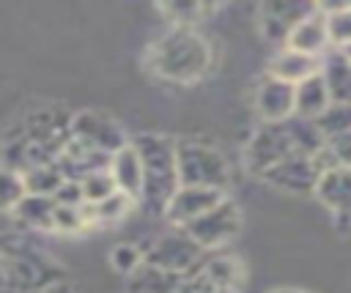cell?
<instances>
[{
	"instance_id": "obj_29",
	"label": "cell",
	"mask_w": 351,
	"mask_h": 293,
	"mask_svg": "<svg viewBox=\"0 0 351 293\" xmlns=\"http://www.w3.org/2000/svg\"><path fill=\"white\" fill-rule=\"evenodd\" d=\"M25 197H27L25 178L19 173H14V170H3V211L11 214Z\"/></svg>"
},
{
	"instance_id": "obj_6",
	"label": "cell",
	"mask_w": 351,
	"mask_h": 293,
	"mask_svg": "<svg viewBox=\"0 0 351 293\" xmlns=\"http://www.w3.org/2000/svg\"><path fill=\"white\" fill-rule=\"evenodd\" d=\"M203 260H206V249L184 227H176V230L159 235L154 241V246L145 252V263L173 271L178 277L195 274L203 266Z\"/></svg>"
},
{
	"instance_id": "obj_19",
	"label": "cell",
	"mask_w": 351,
	"mask_h": 293,
	"mask_svg": "<svg viewBox=\"0 0 351 293\" xmlns=\"http://www.w3.org/2000/svg\"><path fill=\"white\" fill-rule=\"evenodd\" d=\"M110 173L115 178V183H118V192H123L129 197H140L143 194V162H140V153H137L134 142H129L126 148H121L112 156Z\"/></svg>"
},
{
	"instance_id": "obj_5",
	"label": "cell",
	"mask_w": 351,
	"mask_h": 293,
	"mask_svg": "<svg viewBox=\"0 0 351 293\" xmlns=\"http://www.w3.org/2000/svg\"><path fill=\"white\" fill-rule=\"evenodd\" d=\"M178 175L181 186H203L225 192L230 173L225 156L203 142H178Z\"/></svg>"
},
{
	"instance_id": "obj_20",
	"label": "cell",
	"mask_w": 351,
	"mask_h": 293,
	"mask_svg": "<svg viewBox=\"0 0 351 293\" xmlns=\"http://www.w3.org/2000/svg\"><path fill=\"white\" fill-rule=\"evenodd\" d=\"M184 277L165 271L159 266L143 263L132 277H129V288L126 293H178Z\"/></svg>"
},
{
	"instance_id": "obj_13",
	"label": "cell",
	"mask_w": 351,
	"mask_h": 293,
	"mask_svg": "<svg viewBox=\"0 0 351 293\" xmlns=\"http://www.w3.org/2000/svg\"><path fill=\"white\" fill-rule=\"evenodd\" d=\"M255 110L263 118V123H282L291 115H296V85L282 82L277 77L261 79L255 90Z\"/></svg>"
},
{
	"instance_id": "obj_18",
	"label": "cell",
	"mask_w": 351,
	"mask_h": 293,
	"mask_svg": "<svg viewBox=\"0 0 351 293\" xmlns=\"http://www.w3.org/2000/svg\"><path fill=\"white\" fill-rule=\"evenodd\" d=\"M321 77L329 88L332 101L351 104V58L340 47H332L321 58Z\"/></svg>"
},
{
	"instance_id": "obj_2",
	"label": "cell",
	"mask_w": 351,
	"mask_h": 293,
	"mask_svg": "<svg viewBox=\"0 0 351 293\" xmlns=\"http://www.w3.org/2000/svg\"><path fill=\"white\" fill-rule=\"evenodd\" d=\"M211 52L203 36L189 27L167 30L151 49V68L173 82H192L206 74Z\"/></svg>"
},
{
	"instance_id": "obj_28",
	"label": "cell",
	"mask_w": 351,
	"mask_h": 293,
	"mask_svg": "<svg viewBox=\"0 0 351 293\" xmlns=\"http://www.w3.org/2000/svg\"><path fill=\"white\" fill-rule=\"evenodd\" d=\"M329 14V33H332V44L335 47H348L351 44V5H335V8H324Z\"/></svg>"
},
{
	"instance_id": "obj_16",
	"label": "cell",
	"mask_w": 351,
	"mask_h": 293,
	"mask_svg": "<svg viewBox=\"0 0 351 293\" xmlns=\"http://www.w3.org/2000/svg\"><path fill=\"white\" fill-rule=\"evenodd\" d=\"M55 164L60 167L66 181H85L88 175H93L99 170H110L112 156H107L101 151H93V148H88V145H82L71 137V142L63 148V153L55 159Z\"/></svg>"
},
{
	"instance_id": "obj_26",
	"label": "cell",
	"mask_w": 351,
	"mask_h": 293,
	"mask_svg": "<svg viewBox=\"0 0 351 293\" xmlns=\"http://www.w3.org/2000/svg\"><path fill=\"white\" fill-rule=\"evenodd\" d=\"M82 183V192H85V205H96V203H104L107 197H112L118 192V183L112 178L110 170H99L93 175H88Z\"/></svg>"
},
{
	"instance_id": "obj_25",
	"label": "cell",
	"mask_w": 351,
	"mask_h": 293,
	"mask_svg": "<svg viewBox=\"0 0 351 293\" xmlns=\"http://www.w3.org/2000/svg\"><path fill=\"white\" fill-rule=\"evenodd\" d=\"M22 178H25L27 194H47V197H55V192L66 183V175L60 173V167L55 162L52 164H41V167L25 173Z\"/></svg>"
},
{
	"instance_id": "obj_9",
	"label": "cell",
	"mask_w": 351,
	"mask_h": 293,
	"mask_svg": "<svg viewBox=\"0 0 351 293\" xmlns=\"http://www.w3.org/2000/svg\"><path fill=\"white\" fill-rule=\"evenodd\" d=\"M71 134H74L77 142H82V145H88L93 151H101L107 156H115L121 148L129 145L115 120H110L101 112H90V110H82V112L74 115Z\"/></svg>"
},
{
	"instance_id": "obj_36",
	"label": "cell",
	"mask_w": 351,
	"mask_h": 293,
	"mask_svg": "<svg viewBox=\"0 0 351 293\" xmlns=\"http://www.w3.org/2000/svg\"><path fill=\"white\" fill-rule=\"evenodd\" d=\"M41 293H74V290H71V285H69L66 279H60V282L49 285V288H47V290H41Z\"/></svg>"
},
{
	"instance_id": "obj_27",
	"label": "cell",
	"mask_w": 351,
	"mask_h": 293,
	"mask_svg": "<svg viewBox=\"0 0 351 293\" xmlns=\"http://www.w3.org/2000/svg\"><path fill=\"white\" fill-rule=\"evenodd\" d=\"M318 126L324 131V137H337V134H348L351 131V104L343 101H332L329 110L318 118Z\"/></svg>"
},
{
	"instance_id": "obj_11",
	"label": "cell",
	"mask_w": 351,
	"mask_h": 293,
	"mask_svg": "<svg viewBox=\"0 0 351 293\" xmlns=\"http://www.w3.org/2000/svg\"><path fill=\"white\" fill-rule=\"evenodd\" d=\"M318 5L307 3V0H271L261 5V27L263 36L271 41H285L291 38V33L296 30V25L302 19H307Z\"/></svg>"
},
{
	"instance_id": "obj_7",
	"label": "cell",
	"mask_w": 351,
	"mask_h": 293,
	"mask_svg": "<svg viewBox=\"0 0 351 293\" xmlns=\"http://www.w3.org/2000/svg\"><path fill=\"white\" fill-rule=\"evenodd\" d=\"M293 153L296 151H293V140L288 134L285 120L282 123H261L247 145V167L255 175H263L266 170H271L274 164L285 162Z\"/></svg>"
},
{
	"instance_id": "obj_31",
	"label": "cell",
	"mask_w": 351,
	"mask_h": 293,
	"mask_svg": "<svg viewBox=\"0 0 351 293\" xmlns=\"http://www.w3.org/2000/svg\"><path fill=\"white\" fill-rule=\"evenodd\" d=\"M110 257H112V266H115L121 274H126V277H132V274L145 263V255H140V249L132 246V244H121V246H115Z\"/></svg>"
},
{
	"instance_id": "obj_33",
	"label": "cell",
	"mask_w": 351,
	"mask_h": 293,
	"mask_svg": "<svg viewBox=\"0 0 351 293\" xmlns=\"http://www.w3.org/2000/svg\"><path fill=\"white\" fill-rule=\"evenodd\" d=\"M55 200H58V205H74V208H82V205H85L82 183H80V181H66V183L55 192Z\"/></svg>"
},
{
	"instance_id": "obj_12",
	"label": "cell",
	"mask_w": 351,
	"mask_h": 293,
	"mask_svg": "<svg viewBox=\"0 0 351 293\" xmlns=\"http://www.w3.org/2000/svg\"><path fill=\"white\" fill-rule=\"evenodd\" d=\"M318 200L332 208L340 233H351V167H335L321 175Z\"/></svg>"
},
{
	"instance_id": "obj_15",
	"label": "cell",
	"mask_w": 351,
	"mask_h": 293,
	"mask_svg": "<svg viewBox=\"0 0 351 293\" xmlns=\"http://www.w3.org/2000/svg\"><path fill=\"white\" fill-rule=\"evenodd\" d=\"M296 52H304L310 58H324L335 44H332V33H329V14L318 5L307 19H302L296 25V30L291 33L288 44Z\"/></svg>"
},
{
	"instance_id": "obj_21",
	"label": "cell",
	"mask_w": 351,
	"mask_h": 293,
	"mask_svg": "<svg viewBox=\"0 0 351 293\" xmlns=\"http://www.w3.org/2000/svg\"><path fill=\"white\" fill-rule=\"evenodd\" d=\"M55 211L58 200L47 194H27L11 214L19 219L22 227H36V230H55Z\"/></svg>"
},
{
	"instance_id": "obj_8",
	"label": "cell",
	"mask_w": 351,
	"mask_h": 293,
	"mask_svg": "<svg viewBox=\"0 0 351 293\" xmlns=\"http://www.w3.org/2000/svg\"><path fill=\"white\" fill-rule=\"evenodd\" d=\"M241 227V211L233 200H222L217 208L206 211L203 216H197L195 222L184 225V230L203 246V249H217L225 241H230Z\"/></svg>"
},
{
	"instance_id": "obj_3",
	"label": "cell",
	"mask_w": 351,
	"mask_h": 293,
	"mask_svg": "<svg viewBox=\"0 0 351 293\" xmlns=\"http://www.w3.org/2000/svg\"><path fill=\"white\" fill-rule=\"evenodd\" d=\"M63 279V268L30 246H8L3 252V290L5 293H41Z\"/></svg>"
},
{
	"instance_id": "obj_24",
	"label": "cell",
	"mask_w": 351,
	"mask_h": 293,
	"mask_svg": "<svg viewBox=\"0 0 351 293\" xmlns=\"http://www.w3.org/2000/svg\"><path fill=\"white\" fill-rule=\"evenodd\" d=\"M285 126H288V134L293 140V151L296 153H302V156H318L326 148V137H324L318 120L302 118V115H291L285 120Z\"/></svg>"
},
{
	"instance_id": "obj_32",
	"label": "cell",
	"mask_w": 351,
	"mask_h": 293,
	"mask_svg": "<svg viewBox=\"0 0 351 293\" xmlns=\"http://www.w3.org/2000/svg\"><path fill=\"white\" fill-rule=\"evenodd\" d=\"M85 205L82 208H74V205H58L55 211V230H63V233H71V230H80L85 225Z\"/></svg>"
},
{
	"instance_id": "obj_23",
	"label": "cell",
	"mask_w": 351,
	"mask_h": 293,
	"mask_svg": "<svg viewBox=\"0 0 351 293\" xmlns=\"http://www.w3.org/2000/svg\"><path fill=\"white\" fill-rule=\"evenodd\" d=\"M197 271L206 279H211L214 285H219L222 290H228V293H236L241 288V282H244V268L230 255H206V260H203V266Z\"/></svg>"
},
{
	"instance_id": "obj_14",
	"label": "cell",
	"mask_w": 351,
	"mask_h": 293,
	"mask_svg": "<svg viewBox=\"0 0 351 293\" xmlns=\"http://www.w3.org/2000/svg\"><path fill=\"white\" fill-rule=\"evenodd\" d=\"M225 200V192L219 189H203V186H181L176 192V197L170 200L165 216L176 225V227H184L189 222H195L197 216H203L206 211L217 208L219 203Z\"/></svg>"
},
{
	"instance_id": "obj_17",
	"label": "cell",
	"mask_w": 351,
	"mask_h": 293,
	"mask_svg": "<svg viewBox=\"0 0 351 293\" xmlns=\"http://www.w3.org/2000/svg\"><path fill=\"white\" fill-rule=\"evenodd\" d=\"M321 71V58H310L304 52H296L291 47L280 49L274 58H271V66H269V74L282 79V82H291V85H299L310 77H315Z\"/></svg>"
},
{
	"instance_id": "obj_4",
	"label": "cell",
	"mask_w": 351,
	"mask_h": 293,
	"mask_svg": "<svg viewBox=\"0 0 351 293\" xmlns=\"http://www.w3.org/2000/svg\"><path fill=\"white\" fill-rule=\"evenodd\" d=\"M71 115L55 104H47V107H36L30 110L19 126V137H25L30 145H36L38 151H44L49 159H58L63 153V148L71 142Z\"/></svg>"
},
{
	"instance_id": "obj_22",
	"label": "cell",
	"mask_w": 351,
	"mask_h": 293,
	"mask_svg": "<svg viewBox=\"0 0 351 293\" xmlns=\"http://www.w3.org/2000/svg\"><path fill=\"white\" fill-rule=\"evenodd\" d=\"M329 104H332V96H329V88H326L321 71L296 85V115L318 120L329 110Z\"/></svg>"
},
{
	"instance_id": "obj_1",
	"label": "cell",
	"mask_w": 351,
	"mask_h": 293,
	"mask_svg": "<svg viewBox=\"0 0 351 293\" xmlns=\"http://www.w3.org/2000/svg\"><path fill=\"white\" fill-rule=\"evenodd\" d=\"M134 148L143 162V194L140 200L151 211H167L170 200L181 189L178 175V142L159 134L134 137Z\"/></svg>"
},
{
	"instance_id": "obj_30",
	"label": "cell",
	"mask_w": 351,
	"mask_h": 293,
	"mask_svg": "<svg viewBox=\"0 0 351 293\" xmlns=\"http://www.w3.org/2000/svg\"><path fill=\"white\" fill-rule=\"evenodd\" d=\"M129 194H123V192H115L112 197H107L104 203H96V205H85V216L90 214L93 219H118V216H123L126 214V208H129Z\"/></svg>"
},
{
	"instance_id": "obj_10",
	"label": "cell",
	"mask_w": 351,
	"mask_h": 293,
	"mask_svg": "<svg viewBox=\"0 0 351 293\" xmlns=\"http://www.w3.org/2000/svg\"><path fill=\"white\" fill-rule=\"evenodd\" d=\"M321 164L315 162V156H302V153H293L288 156L285 162L274 164L271 170H266L261 178L266 183H271L274 189H282V192H293V194H307V192H318V183H321Z\"/></svg>"
},
{
	"instance_id": "obj_38",
	"label": "cell",
	"mask_w": 351,
	"mask_h": 293,
	"mask_svg": "<svg viewBox=\"0 0 351 293\" xmlns=\"http://www.w3.org/2000/svg\"><path fill=\"white\" fill-rule=\"evenodd\" d=\"M343 52H346V55L351 58V44H348V47H343Z\"/></svg>"
},
{
	"instance_id": "obj_34",
	"label": "cell",
	"mask_w": 351,
	"mask_h": 293,
	"mask_svg": "<svg viewBox=\"0 0 351 293\" xmlns=\"http://www.w3.org/2000/svg\"><path fill=\"white\" fill-rule=\"evenodd\" d=\"M178 293H228V290H222L219 285H214L211 279H206L200 271H195V274L184 277V282H181Z\"/></svg>"
},
{
	"instance_id": "obj_35",
	"label": "cell",
	"mask_w": 351,
	"mask_h": 293,
	"mask_svg": "<svg viewBox=\"0 0 351 293\" xmlns=\"http://www.w3.org/2000/svg\"><path fill=\"white\" fill-rule=\"evenodd\" d=\"M165 11H170L176 19H184V22H186V16L200 14V11H203V5H197V3H192V5H165Z\"/></svg>"
},
{
	"instance_id": "obj_37",
	"label": "cell",
	"mask_w": 351,
	"mask_h": 293,
	"mask_svg": "<svg viewBox=\"0 0 351 293\" xmlns=\"http://www.w3.org/2000/svg\"><path fill=\"white\" fill-rule=\"evenodd\" d=\"M271 293H304V290H293V288H280V290H271Z\"/></svg>"
}]
</instances>
